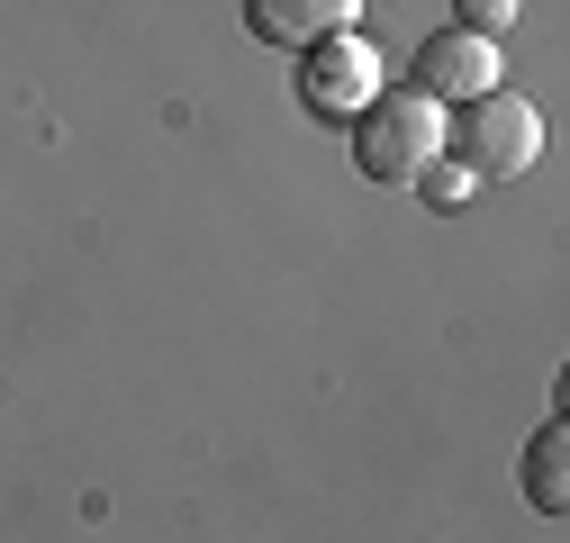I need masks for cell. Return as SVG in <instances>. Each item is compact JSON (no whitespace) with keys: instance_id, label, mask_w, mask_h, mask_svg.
Listing matches in <instances>:
<instances>
[{"instance_id":"cell-4","label":"cell","mask_w":570,"mask_h":543,"mask_svg":"<svg viewBox=\"0 0 570 543\" xmlns=\"http://www.w3.org/2000/svg\"><path fill=\"white\" fill-rule=\"evenodd\" d=\"M407 91H425V100H480V91H498V46L489 37H462V28H435L416 46V82Z\"/></svg>"},{"instance_id":"cell-3","label":"cell","mask_w":570,"mask_h":543,"mask_svg":"<svg viewBox=\"0 0 570 543\" xmlns=\"http://www.w3.org/2000/svg\"><path fill=\"white\" fill-rule=\"evenodd\" d=\"M372 91H381V55H372V37H353V28H335V37L299 46V100H308L317 118L353 127V109H363Z\"/></svg>"},{"instance_id":"cell-7","label":"cell","mask_w":570,"mask_h":543,"mask_svg":"<svg viewBox=\"0 0 570 543\" xmlns=\"http://www.w3.org/2000/svg\"><path fill=\"white\" fill-rule=\"evenodd\" d=\"M517 10H525V0H453V28H462V37H489V46H498V37L517 28Z\"/></svg>"},{"instance_id":"cell-5","label":"cell","mask_w":570,"mask_h":543,"mask_svg":"<svg viewBox=\"0 0 570 543\" xmlns=\"http://www.w3.org/2000/svg\"><path fill=\"white\" fill-rule=\"evenodd\" d=\"M245 28L272 46V55H299L335 28H353V0H245Z\"/></svg>"},{"instance_id":"cell-6","label":"cell","mask_w":570,"mask_h":543,"mask_svg":"<svg viewBox=\"0 0 570 543\" xmlns=\"http://www.w3.org/2000/svg\"><path fill=\"white\" fill-rule=\"evenodd\" d=\"M517 481H525V498H534L543 516H561V507H570V426H561V417L525 435V453H517Z\"/></svg>"},{"instance_id":"cell-8","label":"cell","mask_w":570,"mask_h":543,"mask_svg":"<svg viewBox=\"0 0 570 543\" xmlns=\"http://www.w3.org/2000/svg\"><path fill=\"white\" fill-rule=\"evenodd\" d=\"M407 190H416V199H425V209H462V199H471V172H462V164H444V155H435V164H425V172H416V181H407Z\"/></svg>"},{"instance_id":"cell-2","label":"cell","mask_w":570,"mask_h":543,"mask_svg":"<svg viewBox=\"0 0 570 543\" xmlns=\"http://www.w3.org/2000/svg\"><path fill=\"white\" fill-rule=\"evenodd\" d=\"M444 146H453V164H462L471 181H517V172H534V155H543V118H534V100H517V91H480V100H462V109L444 118Z\"/></svg>"},{"instance_id":"cell-1","label":"cell","mask_w":570,"mask_h":543,"mask_svg":"<svg viewBox=\"0 0 570 543\" xmlns=\"http://www.w3.org/2000/svg\"><path fill=\"white\" fill-rule=\"evenodd\" d=\"M444 155V100L425 91H372L363 109H353V164H363L372 181H416L425 164Z\"/></svg>"}]
</instances>
